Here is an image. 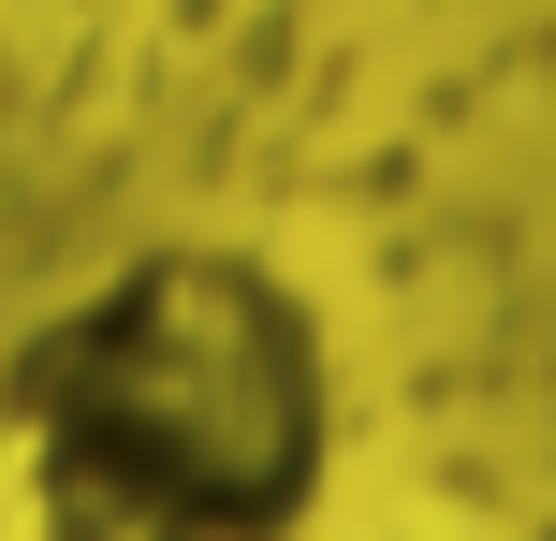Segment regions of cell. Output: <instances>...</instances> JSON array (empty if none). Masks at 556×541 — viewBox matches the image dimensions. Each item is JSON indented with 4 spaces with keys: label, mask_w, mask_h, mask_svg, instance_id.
<instances>
[{
    "label": "cell",
    "mask_w": 556,
    "mask_h": 541,
    "mask_svg": "<svg viewBox=\"0 0 556 541\" xmlns=\"http://www.w3.org/2000/svg\"><path fill=\"white\" fill-rule=\"evenodd\" d=\"M323 484V366L250 263H132L29 366L45 541H278Z\"/></svg>",
    "instance_id": "cell-1"
}]
</instances>
